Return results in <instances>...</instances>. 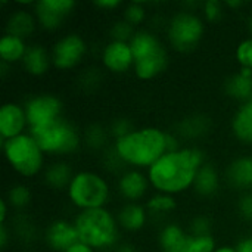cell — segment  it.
Masks as SVG:
<instances>
[{
    "mask_svg": "<svg viewBox=\"0 0 252 252\" xmlns=\"http://www.w3.org/2000/svg\"><path fill=\"white\" fill-rule=\"evenodd\" d=\"M205 162H208L205 152L195 145L168 151L146 171L152 190L173 196L192 190L196 174Z\"/></svg>",
    "mask_w": 252,
    "mask_h": 252,
    "instance_id": "cell-1",
    "label": "cell"
},
{
    "mask_svg": "<svg viewBox=\"0 0 252 252\" xmlns=\"http://www.w3.org/2000/svg\"><path fill=\"white\" fill-rule=\"evenodd\" d=\"M183 146L173 133L157 126L136 127L127 136L112 142V151L127 168L148 171L164 154Z\"/></svg>",
    "mask_w": 252,
    "mask_h": 252,
    "instance_id": "cell-2",
    "label": "cell"
},
{
    "mask_svg": "<svg viewBox=\"0 0 252 252\" xmlns=\"http://www.w3.org/2000/svg\"><path fill=\"white\" fill-rule=\"evenodd\" d=\"M80 242L97 252H112L123 241L115 211L108 208L78 211L72 217Z\"/></svg>",
    "mask_w": 252,
    "mask_h": 252,
    "instance_id": "cell-3",
    "label": "cell"
},
{
    "mask_svg": "<svg viewBox=\"0 0 252 252\" xmlns=\"http://www.w3.org/2000/svg\"><path fill=\"white\" fill-rule=\"evenodd\" d=\"M114 195V185L109 177L93 168L77 170L65 193L68 204L77 213L108 208Z\"/></svg>",
    "mask_w": 252,
    "mask_h": 252,
    "instance_id": "cell-4",
    "label": "cell"
},
{
    "mask_svg": "<svg viewBox=\"0 0 252 252\" xmlns=\"http://www.w3.org/2000/svg\"><path fill=\"white\" fill-rule=\"evenodd\" d=\"M134 56L133 74L140 81H151L164 74L170 65L167 43L151 28H140L130 40Z\"/></svg>",
    "mask_w": 252,
    "mask_h": 252,
    "instance_id": "cell-5",
    "label": "cell"
},
{
    "mask_svg": "<svg viewBox=\"0 0 252 252\" xmlns=\"http://www.w3.org/2000/svg\"><path fill=\"white\" fill-rule=\"evenodd\" d=\"M1 151L7 167L24 182L40 177L49 162L47 155L30 131L1 142Z\"/></svg>",
    "mask_w": 252,
    "mask_h": 252,
    "instance_id": "cell-6",
    "label": "cell"
},
{
    "mask_svg": "<svg viewBox=\"0 0 252 252\" xmlns=\"http://www.w3.org/2000/svg\"><path fill=\"white\" fill-rule=\"evenodd\" d=\"M30 133L50 159H68L84 148L83 130L65 117Z\"/></svg>",
    "mask_w": 252,
    "mask_h": 252,
    "instance_id": "cell-7",
    "label": "cell"
},
{
    "mask_svg": "<svg viewBox=\"0 0 252 252\" xmlns=\"http://www.w3.org/2000/svg\"><path fill=\"white\" fill-rule=\"evenodd\" d=\"M207 22L198 10L180 7L165 22V43L179 53L193 52L204 40Z\"/></svg>",
    "mask_w": 252,
    "mask_h": 252,
    "instance_id": "cell-8",
    "label": "cell"
},
{
    "mask_svg": "<svg viewBox=\"0 0 252 252\" xmlns=\"http://www.w3.org/2000/svg\"><path fill=\"white\" fill-rule=\"evenodd\" d=\"M50 52L53 69L59 72H71L84 63L89 55V43L83 34L69 31L55 38Z\"/></svg>",
    "mask_w": 252,
    "mask_h": 252,
    "instance_id": "cell-9",
    "label": "cell"
},
{
    "mask_svg": "<svg viewBox=\"0 0 252 252\" xmlns=\"http://www.w3.org/2000/svg\"><path fill=\"white\" fill-rule=\"evenodd\" d=\"M28 120L30 130L46 127L61 118H63L62 99L50 92H40L28 96L22 102Z\"/></svg>",
    "mask_w": 252,
    "mask_h": 252,
    "instance_id": "cell-10",
    "label": "cell"
},
{
    "mask_svg": "<svg viewBox=\"0 0 252 252\" xmlns=\"http://www.w3.org/2000/svg\"><path fill=\"white\" fill-rule=\"evenodd\" d=\"M151 182L145 170L126 168L115 177L114 192L121 204H142L151 196Z\"/></svg>",
    "mask_w": 252,
    "mask_h": 252,
    "instance_id": "cell-11",
    "label": "cell"
},
{
    "mask_svg": "<svg viewBox=\"0 0 252 252\" xmlns=\"http://www.w3.org/2000/svg\"><path fill=\"white\" fill-rule=\"evenodd\" d=\"M31 9L40 30L56 32L75 12L77 3L74 0H35L31 3Z\"/></svg>",
    "mask_w": 252,
    "mask_h": 252,
    "instance_id": "cell-12",
    "label": "cell"
},
{
    "mask_svg": "<svg viewBox=\"0 0 252 252\" xmlns=\"http://www.w3.org/2000/svg\"><path fill=\"white\" fill-rule=\"evenodd\" d=\"M78 241L74 219L55 217L41 230V244L47 252H65Z\"/></svg>",
    "mask_w": 252,
    "mask_h": 252,
    "instance_id": "cell-13",
    "label": "cell"
},
{
    "mask_svg": "<svg viewBox=\"0 0 252 252\" xmlns=\"http://www.w3.org/2000/svg\"><path fill=\"white\" fill-rule=\"evenodd\" d=\"M99 61L102 69L114 75H126L130 71L133 72L134 66V56L130 47V43L108 40L99 55Z\"/></svg>",
    "mask_w": 252,
    "mask_h": 252,
    "instance_id": "cell-14",
    "label": "cell"
},
{
    "mask_svg": "<svg viewBox=\"0 0 252 252\" xmlns=\"http://www.w3.org/2000/svg\"><path fill=\"white\" fill-rule=\"evenodd\" d=\"M31 3H16L15 7L7 12L6 19H4V27L3 32L16 35L19 38L27 40L28 43L32 41V37L35 32L40 30L38 22L35 19V15L31 9Z\"/></svg>",
    "mask_w": 252,
    "mask_h": 252,
    "instance_id": "cell-15",
    "label": "cell"
},
{
    "mask_svg": "<svg viewBox=\"0 0 252 252\" xmlns=\"http://www.w3.org/2000/svg\"><path fill=\"white\" fill-rule=\"evenodd\" d=\"M30 131L25 108L21 102L7 100L0 108V139L1 142Z\"/></svg>",
    "mask_w": 252,
    "mask_h": 252,
    "instance_id": "cell-16",
    "label": "cell"
},
{
    "mask_svg": "<svg viewBox=\"0 0 252 252\" xmlns=\"http://www.w3.org/2000/svg\"><path fill=\"white\" fill-rule=\"evenodd\" d=\"M19 66L27 75L32 78H41L47 75L53 68L50 47L40 41H31Z\"/></svg>",
    "mask_w": 252,
    "mask_h": 252,
    "instance_id": "cell-17",
    "label": "cell"
},
{
    "mask_svg": "<svg viewBox=\"0 0 252 252\" xmlns=\"http://www.w3.org/2000/svg\"><path fill=\"white\" fill-rule=\"evenodd\" d=\"M75 171L72 162L68 159H50L40 176V180L46 189L56 193H66Z\"/></svg>",
    "mask_w": 252,
    "mask_h": 252,
    "instance_id": "cell-18",
    "label": "cell"
},
{
    "mask_svg": "<svg viewBox=\"0 0 252 252\" xmlns=\"http://www.w3.org/2000/svg\"><path fill=\"white\" fill-rule=\"evenodd\" d=\"M115 216L121 232L128 235H137L143 232L151 221V216L145 202L120 204V207L115 210Z\"/></svg>",
    "mask_w": 252,
    "mask_h": 252,
    "instance_id": "cell-19",
    "label": "cell"
},
{
    "mask_svg": "<svg viewBox=\"0 0 252 252\" xmlns=\"http://www.w3.org/2000/svg\"><path fill=\"white\" fill-rule=\"evenodd\" d=\"M224 182L239 193L252 192V154H241L227 164Z\"/></svg>",
    "mask_w": 252,
    "mask_h": 252,
    "instance_id": "cell-20",
    "label": "cell"
},
{
    "mask_svg": "<svg viewBox=\"0 0 252 252\" xmlns=\"http://www.w3.org/2000/svg\"><path fill=\"white\" fill-rule=\"evenodd\" d=\"M223 180L224 177L221 176L217 165L208 161L199 168L192 190L199 199H213L219 195L223 186Z\"/></svg>",
    "mask_w": 252,
    "mask_h": 252,
    "instance_id": "cell-21",
    "label": "cell"
},
{
    "mask_svg": "<svg viewBox=\"0 0 252 252\" xmlns=\"http://www.w3.org/2000/svg\"><path fill=\"white\" fill-rule=\"evenodd\" d=\"M188 227L177 221H165L158 230L157 242L161 252H182L189 242Z\"/></svg>",
    "mask_w": 252,
    "mask_h": 252,
    "instance_id": "cell-22",
    "label": "cell"
},
{
    "mask_svg": "<svg viewBox=\"0 0 252 252\" xmlns=\"http://www.w3.org/2000/svg\"><path fill=\"white\" fill-rule=\"evenodd\" d=\"M224 93L229 99L239 105L252 97V71L247 68H238L224 81Z\"/></svg>",
    "mask_w": 252,
    "mask_h": 252,
    "instance_id": "cell-23",
    "label": "cell"
},
{
    "mask_svg": "<svg viewBox=\"0 0 252 252\" xmlns=\"http://www.w3.org/2000/svg\"><path fill=\"white\" fill-rule=\"evenodd\" d=\"M230 131L236 142L252 146V97L238 105L230 120Z\"/></svg>",
    "mask_w": 252,
    "mask_h": 252,
    "instance_id": "cell-24",
    "label": "cell"
},
{
    "mask_svg": "<svg viewBox=\"0 0 252 252\" xmlns=\"http://www.w3.org/2000/svg\"><path fill=\"white\" fill-rule=\"evenodd\" d=\"M210 120L202 114H192L177 123L176 130L173 131L185 145V142H195L202 139L210 131Z\"/></svg>",
    "mask_w": 252,
    "mask_h": 252,
    "instance_id": "cell-25",
    "label": "cell"
},
{
    "mask_svg": "<svg viewBox=\"0 0 252 252\" xmlns=\"http://www.w3.org/2000/svg\"><path fill=\"white\" fill-rule=\"evenodd\" d=\"M28 44L30 43L24 38L3 32L0 37V62L7 66L21 65Z\"/></svg>",
    "mask_w": 252,
    "mask_h": 252,
    "instance_id": "cell-26",
    "label": "cell"
},
{
    "mask_svg": "<svg viewBox=\"0 0 252 252\" xmlns=\"http://www.w3.org/2000/svg\"><path fill=\"white\" fill-rule=\"evenodd\" d=\"M13 238L16 242L22 244L25 248H32V245L41 239V230L37 229L35 223L27 216V213L24 214H15L9 223Z\"/></svg>",
    "mask_w": 252,
    "mask_h": 252,
    "instance_id": "cell-27",
    "label": "cell"
},
{
    "mask_svg": "<svg viewBox=\"0 0 252 252\" xmlns=\"http://www.w3.org/2000/svg\"><path fill=\"white\" fill-rule=\"evenodd\" d=\"M83 142L86 149L102 155L112 145V137L108 126H103L100 123L89 124L83 130Z\"/></svg>",
    "mask_w": 252,
    "mask_h": 252,
    "instance_id": "cell-28",
    "label": "cell"
},
{
    "mask_svg": "<svg viewBox=\"0 0 252 252\" xmlns=\"http://www.w3.org/2000/svg\"><path fill=\"white\" fill-rule=\"evenodd\" d=\"M145 205L149 211L151 220L159 219L165 223V220L177 211L179 199H177V196H173V195L152 192L151 196L146 199Z\"/></svg>",
    "mask_w": 252,
    "mask_h": 252,
    "instance_id": "cell-29",
    "label": "cell"
},
{
    "mask_svg": "<svg viewBox=\"0 0 252 252\" xmlns=\"http://www.w3.org/2000/svg\"><path fill=\"white\" fill-rule=\"evenodd\" d=\"M3 198L6 199V202L9 204V207L12 208L15 214H24L31 207L34 193L28 183H25L24 180H19V182L12 183L7 188Z\"/></svg>",
    "mask_w": 252,
    "mask_h": 252,
    "instance_id": "cell-30",
    "label": "cell"
},
{
    "mask_svg": "<svg viewBox=\"0 0 252 252\" xmlns=\"http://www.w3.org/2000/svg\"><path fill=\"white\" fill-rule=\"evenodd\" d=\"M148 6L146 3H140V1H130V3H124L123 9H121V18L128 22L131 27H134L136 30L143 28L145 22L148 21Z\"/></svg>",
    "mask_w": 252,
    "mask_h": 252,
    "instance_id": "cell-31",
    "label": "cell"
},
{
    "mask_svg": "<svg viewBox=\"0 0 252 252\" xmlns=\"http://www.w3.org/2000/svg\"><path fill=\"white\" fill-rule=\"evenodd\" d=\"M226 12H227V7H226L224 1H220V0H207V1H202L201 9H199V13L202 15L204 21L208 22V24H217V22H220L224 18Z\"/></svg>",
    "mask_w": 252,
    "mask_h": 252,
    "instance_id": "cell-32",
    "label": "cell"
},
{
    "mask_svg": "<svg viewBox=\"0 0 252 252\" xmlns=\"http://www.w3.org/2000/svg\"><path fill=\"white\" fill-rule=\"evenodd\" d=\"M136 28L131 27L128 22H126L123 18L114 21L111 24V27L108 28V34H109V40H115V41H124V43H130V40L133 38V35L136 34Z\"/></svg>",
    "mask_w": 252,
    "mask_h": 252,
    "instance_id": "cell-33",
    "label": "cell"
},
{
    "mask_svg": "<svg viewBox=\"0 0 252 252\" xmlns=\"http://www.w3.org/2000/svg\"><path fill=\"white\" fill-rule=\"evenodd\" d=\"M235 59L239 68H247L252 71V37L248 35L247 38L241 40L235 49Z\"/></svg>",
    "mask_w": 252,
    "mask_h": 252,
    "instance_id": "cell-34",
    "label": "cell"
},
{
    "mask_svg": "<svg viewBox=\"0 0 252 252\" xmlns=\"http://www.w3.org/2000/svg\"><path fill=\"white\" fill-rule=\"evenodd\" d=\"M217 241L214 235H201V236H189L188 248L189 252H214L217 248Z\"/></svg>",
    "mask_w": 252,
    "mask_h": 252,
    "instance_id": "cell-35",
    "label": "cell"
},
{
    "mask_svg": "<svg viewBox=\"0 0 252 252\" xmlns=\"http://www.w3.org/2000/svg\"><path fill=\"white\" fill-rule=\"evenodd\" d=\"M189 235L193 236H201V235H213V221L208 216L205 214H198L195 216L189 224L186 226Z\"/></svg>",
    "mask_w": 252,
    "mask_h": 252,
    "instance_id": "cell-36",
    "label": "cell"
},
{
    "mask_svg": "<svg viewBox=\"0 0 252 252\" xmlns=\"http://www.w3.org/2000/svg\"><path fill=\"white\" fill-rule=\"evenodd\" d=\"M108 128H109V133H111V137H112V142H114V140H118V139L127 136L128 133H131L136 128V126L130 118L120 117V118H115L108 126Z\"/></svg>",
    "mask_w": 252,
    "mask_h": 252,
    "instance_id": "cell-37",
    "label": "cell"
},
{
    "mask_svg": "<svg viewBox=\"0 0 252 252\" xmlns=\"http://www.w3.org/2000/svg\"><path fill=\"white\" fill-rule=\"evenodd\" d=\"M236 214L245 224L252 226V192L239 193L236 201Z\"/></svg>",
    "mask_w": 252,
    "mask_h": 252,
    "instance_id": "cell-38",
    "label": "cell"
},
{
    "mask_svg": "<svg viewBox=\"0 0 252 252\" xmlns=\"http://www.w3.org/2000/svg\"><path fill=\"white\" fill-rule=\"evenodd\" d=\"M100 68H89V69H84L81 72V77H80V86L81 89L84 90H94L99 83H100Z\"/></svg>",
    "mask_w": 252,
    "mask_h": 252,
    "instance_id": "cell-39",
    "label": "cell"
},
{
    "mask_svg": "<svg viewBox=\"0 0 252 252\" xmlns=\"http://www.w3.org/2000/svg\"><path fill=\"white\" fill-rule=\"evenodd\" d=\"M15 238L9 224H0V248L1 252H6L13 244Z\"/></svg>",
    "mask_w": 252,
    "mask_h": 252,
    "instance_id": "cell-40",
    "label": "cell"
},
{
    "mask_svg": "<svg viewBox=\"0 0 252 252\" xmlns=\"http://www.w3.org/2000/svg\"><path fill=\"white\" fill-rule=\"evenodd\" d=\"M93 6L96 9H99L100 12H106V13H112L115 12L117 9L121 10L124 3L120 1V0H99V1H94Z\"/></svg>",
    "mask_w": 252,
    "mask_h": 252,
    "instance_id": "cell-41",
    "label": "cell"
},
{
    "mask_svg": "<svg viewBox=\"0 0 252 252\" xmlns=\"http://www.w3.org/2000/svg\"><path fill=\"white\" fill-rule=\"evenodd\" d=\"M13 216H15V213L12 211V208L9 207L6 199L1 198V201H0V224H9Z\"/></svg>",
    "mask_w": 252,
    "mask_h": 252,
    "instance_id": "cell-42",
    "label": "cell"
},
{
    "mask_svg": "<svg viewBox=\"0 0 252 252\" xmlns=\"http://www.w3.org/2000/svg\"><path fill=\"white\" fill-rule=\"evenodd\" d=\"M235 248L238 252H252V235H244L241 236L236 244H235Z\"/></svg>",
    "mask_w": 252,
    "mask_h": 252,
    "instance_id": "cell-43",
    "label": "cell"
},
{
    "mask_svg": "<svg viewBox=\"0 0 252 252\" xmlns=\"http://www.w3.org/2000/svg\"><path fill=\"white\" fill-rule=\"evenodd\" d=\"M112 252H137V248L134 244H131L128 241H121Z\"/></svg>",
    "mask_w": 252,
    "mask_h": 252,
    "instance_id": "cell-44",
    "label": "cell"
},
{
    "mask_svg": "<svg viewBox=\"0 0 252 252\" xmlns=\"http://www.w3.org/2000/svg\"><path fill=\"white\" fill-rule=\"evenodd\" d=\"M65 252H97L96 250H93L92 247H89V245H86V244H83V242H77L75 245H72L69 250H66Z\"/></svg>",
    "mask_w": 252,
    "mask_h": 252,
    "instance_id": "cell-45",
    "label": "cell"
},
{
    "mask_svg": "<svg viewBox=\"0 0 252 252\" xmlns=\"http://www.w3.org/2000/svg\"><path fill=\"white\" fill-rule=\"evenodd\" d=\"M214 252H238L235 245H230V244H220L217 245V248L214 250Z\"/></svg>",
    "mask_w": 252,
    "mask_h": 252,
    "instance_id": "cell-46",
    "label": "cell"
},
{
    "mask_svg": "<svg viewBox=\"0 0 252 252\" xmlns=\"http://www.w3.org/2000/svg\"><path fill=\"white\" fill-rule=\"evenodd\" d=\"M224 4H226V7H227V10L232 7V9H241V7H244V6H247V3L245 1H239V0H236V1H224Z\"/></svg>",
    "mask_w": 252,
    "mask_h": 252,
    "instance_id": "cell-47",
    "label": "cell"
},
{
    "mask_svg": "<svg viewBox=\"0 0 252 252\" xmlns=\"http://www.w3.org/2000/svg\"><path fill=\"white\" fill-rule=\"evenodd\" d=\"M248 30H250V32H251V37H252V12L250 13V16H248Z\"/></svg>",
    "mask_w": 252,
    "mask_h": 252,
    "instance_id": "cell-48",
    "label": "cell"
},
{
    "mask_svg": "<svg viewBox=\"0 0 252 252\" xmlns=\"http://www.w3.org/2000/svg\"><path fill=\"white\" fill-rule=\"evenodd\" d=\"M19 252H40V251H37L35 248H24L22 251H19Z\"/></svg>",
    "mask_w": 252,
    "mask_h": 252,
    "instance_id": "cell-49",
    "label": "cell"
}]
</instances>
